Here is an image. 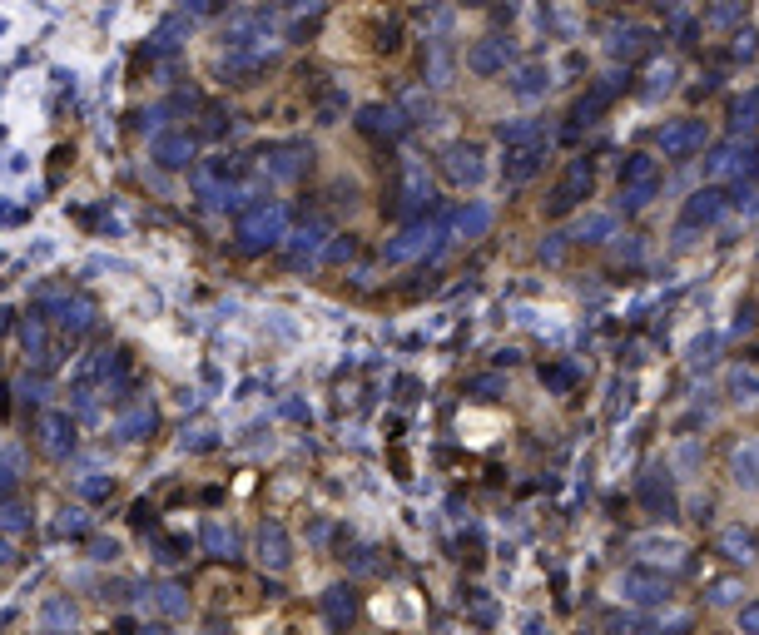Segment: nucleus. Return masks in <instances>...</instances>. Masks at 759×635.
<instances>
[{
    "label": "nucleus",
    "instance_id": "f257e3e1",
    "mask_svg": "<svg viewBox=\"0 0 759 635\" xmlns=\"http://www.w3.org/2000/svg\"><path fill=\"white\" fill-rule=\"evenodd\" d=\"M655 194H660V159L655 154H626V164H621V209L640 214V209H650Z\"/></svg>",
    "mask_w": 759,
    "mask_h": 635
},
{
    "label": "nucleus",
    "instance_id": "f03ea898",
    "mask_svg": "<svg viewBox=\"0 0 759 635\" xmlns=\"http://www.w3.org/2000/svg\"><path fill=\"white\" fill-rule=\"evenodd\" d=\"M655 144H660V154H665V159L690 164L695 154H705V149H710V125H705L700 115H680V120H670V125L655 129Z\"/></svg>",
    "mask_w": 759,
    "mask_h": 635
},
{
    "label": "nucleus",
    "instance_id": "7ed1b4c3",
    "mask_svg": "<svg viewBox=\"0 0 759 635\" xmlns=\"http://www.w3.org/2000/svg\"><path fill=\"white\" fill-rule=\"evenodd\" d=\"M591 184H596V169H591V159H586V154H576V159L566 164V174L556 179L551 199H546V219H566V214H576V209H581V199L591 194Z\"/></svg>",
    "mask_w": 759,
    "mask_h": 635
},
{
    "label": "nucleus",
    "instance_id": "20e7f679",
    "mask_svg": "<svg viewBox=\"0 0 759 635\" xmlns=\"http://www.w3.org/2000/svg\"><path fill=\"white\" fill-rule=\"evenodd\" d=\"M616 591H621V601H635V606H660V601H670V576L655 561H635L621 571Z\"/></svg>",
    "mask_w": 759,
    "mask_h": 635
},
{
    "label": "nucleus",
    "instance_id": "39448f33",
    "mask_svg": "<svg viewBox=\"0 0 759 635\" xmlns=\"http://www.w3.org/2000/svg\"><path fill=\"white\" fill-rule=\"evenodd\" d=\"M635 497H640V507L650 511V516H660V521L680 516V492H675V472H670V462L645 467V477H640Z\"/></svg>",
    "mask_w": 759,
    "mask_h": 635
},
{
    "label": "nucleus",
    "instance_id": "423d86ee",
    "mask_svg": "<svg viewBox=\"0 0 759 635\" xmlns=\"http://www.w3.org/2000/svg\"><path fill=\"white\" fill-rule=\"evenodd\" d=\"M621 90H626V75H606V80H596V85H591V90H586V95L571 105V115H566V129L576 134V129L596 125V120H601V115L616 105V95H621Z\"/></svg>",
    "mask_w": 759,
    "mask_h": 635
},
{
    "label": "nucleus",
    "instance_id": "0eeeda50",
    "mask_svg": "<svg viewBox=\"0 0 759 635\" xmlns=\"http://www.w3.org/2000/svg\"><path fill=\"white\" fill-rule=\"evenodd\" d=\"M442 169H447V179H452V184H462V189H477V184L487 179V149H482L477 139L447 144V154H442Z\"/></svg>",
    "mask_w": 759,
    "mask_h": 635
},
{
    "label": "nucleus",
    "instance_id": "6e6552de",
    "mask_svg": "<svg viewBox=\"0 0 759 635\" xmlns=\"http://www.w3.org/2000/svg\"><path fill=\"white\" fill-rule=\"evenodd\" d=\"M725 209H730V194H725L720 184H705V189H695V194L685 199V209H680V234L720 224V219H725Z\"/></svg>",
    "mask_w": 759,
    "mask_h": 635
},
{
    "label": "nucleus",
    "instance_id": "1a4fd4ad",
    "mask_svg": "<svg viewBox=\"0 0 759 635\" xmlns=\"http://www.w3.org/2000/svg\"><path fill=\"white\" fill-rule=\"evenodd\" d=\"M655 50V30L650 25H635V20H616V25H606V55L611 60H626L635 65L640 55H650Z\"/></svg>",
    "mask_w": 759,
    "mask_h": 635
},
{
    "label": "nucleus",
    "instance_id": "9d476101",
    "mask_svg": "<svg viewBox=\"0 0 759 635\" xmlns=\"http://www.w3.org/2000/svg\"><path fill=\"white\" fill-rule=\"evenodd\" d=\"M715 551H720L725 566H745V571H750V566L759 561V531L755 526H745V521H730V526H720Z\"/></svg>",
    "mask_w": 759,
    "mask_h": 635
},
{
    "label": "nucleus",
    "instance_id": "9b49d317",
    "mask_svg": "<svg viewBox=\"0 0 759 635\" xmlns=\"http://www.w3.org/2000/svg\"><path fill=\"white\" fill-rule=\"evenodd\" d=\"M506 65H511V40H506V35H482V40L467 45V70H472L477 80L506 75Z\"/></svg>",
    "mask_w": 759,
    "mask_h": 635
},
{
    "label": "nucleus",
    "instance_id": "f8f14e48",
    "mask_svg": "<svg viewBox=\"0 0 759 635\" xmlns=\"http://www.w3.org/2000/svg\"><path fill=\"white\" fill-rule=\"evenodd\" d=\"M541 164H546V139H536V144H511L502 159V179L506 184H526V179L541 174Z\"/></svg>",
    "mask_w": 759,
    "mask_h": 635
},
{
    "label": "nucleus",
    "instance_id": "ddd939ff",
    "mask_svg": "<svg viewBox=\"0 0 759 635\" xmlns=\"http://www.w3.org/2000/svg\"><path fill=\"white\" fill-rule=\"evenodd\" d=\"M506 90H511L521 105L541 100V95L551 90V65H546V60H526V65H516V70H511V80H506Z\"/></svg>",
    "mask_w": 759,
    "mask_h": 635
},
{
    "label": "nucleus",
    "instance_id": "4468645a",
    "mask_svg": "<svg viewBox=\"0 0 759 635\" xmlns=\"http://www.w3.org/2000/svg\"><path fill=\"white\" fill-rule=\"evenodd\" d=\"M730 482L740 492H759V437H740L730 447Z\"/></svg>",
    "mask_w": 759,
    "mask_h": 635
},
{
    "label": "nucleus",
    "instance_id": "2eb2a0df",
    "mask_svg": "<svg viewBox=\"0 0 759 635\" xmlns=\"http://www.w3.org/2000/svg\"><path fill=\"white\" fill-rule=\"evenodd\" d=\"M427 199H432V184H427V169L417 164V159H402V214H417V209H427Z\"/></svg>",
    "mask_w": 759,
    "mask_h": 635
},
{
    "label": "nucleus",
    "instance_id": "dca6fc26",
    "mask_svg": "<svg viewBox=\"0 0 759 635\" xmlns=\"http://www.w3.org/2000/svg\"><path fill=\"white\" fill-rule=\"evenodd\" d=\"M487 229H492V204H482V199H467L452 214V234L457 239H487Z\"/></svg>",
    "mask_w": 759,
    "mask_h": 635
},
{
    "label": "nucleus",
    "instance_id": "f3484780",
    "mask_svg": "<svg viewBox=\"0 0 759 635\" xmlns=\"http://www.w3.org/2000/svg\"><path fill=\"white\" fill-rule=\"evenodd\" d=\"M665 462H670V472H675L680 482H690V477H700V467H705V442H700V437H680Z\"/></svg>",
    "mask_w": 759,
    "mask_h": 635
},
{
    "label": "nucleus",
    "instance_id": "a211bd4d",
    "mask_svg": "<svg viewBox=\"0 0 759 635\" xmlns=\"http://www.w3.org/2000/svg\"><path fill=\"white\" fill-rule=\"evenodd\" d=\"M631 551L635 556H645V561H685V541H680V536H665V531L635 536Z\"/></svg>",
    "mask_w": 759,
    "mask_h": 635
},
{
    "label": "nucleus",
    "instance_id": "6ab92c4d",
    "mask_svg": "<svg viewBox=\"0 0 759 635\" xmlns=\"http://www.w3.org/2000/svg\"><path fill=\"white\" fill-rule=\"evenodd\" d=\"M576 239H581V244H611V239H616V214H606V209H591V214H581V224H576Z\"/></svg>",
    "mask_w": 759,
    "mask_h": 635
},
{
    "label": "nucleus",
    "instance_id": "aec40b11",
    "mask_svg": "<svg viewBox=\"0 0 759 635\" xmlns=\"http://www.w3.org/2000/svg\"><path fill=\"white\" fill-rule=\"evenodd\" d=\"M452 70H457L452 45H447V40H432V55H427V85L447 90V85H452Z\"/></svg>",
    "mask_w": 759,
    "mask_h": 635
},
{
    "label": "nucleus",
    "instance_id": "412c9836",
    "mask_svg": "<svg viewBox=\"0 0 759 635\" xmlns=\"http://www.w3.org/2000/svg\"><path fill=\"white\" fill-rule=\"evenodd\" d=\"M740 15H745V0H710V5H705V15H700V25L720 35V30H735V25H740Z\"/></svg>",
    "mask_w": 759,
    "mask_h": 635
},
{
    "label": "nucleus",
    "instance_id": "4be33fe9",
    "mask_svg": "<svg viewBox=\"0 0 759 635\" xmlns=\"http://www.w3.org/2000/svg\"><path fill=\"white\" fill-rule=\"evenodd\" d=\"M725 392H730L735 402H759V368L755 363H735L730 378H725Z\"/></svg>",
    "mask_w": 759,
    "mask_h": 635
},
{
    "label": "nucleus",
    "instance_id": "5701e85b",
    "mask_svg": "<svg viewBox=\"0 0 759 635\" xmlns=\"http://www.w3.org/2000/svg\"><path fill=\"white\" fill-rule=\"evenodd\" d=\"M497 139H502L506 149H511V144H536V139H546V125H541V120H502V125H497Z\"/></svg>",
    "mask_w": 759,
    "mask_h": 635
},
{
    "label": "nucleus",
    "instance_id": "b1692460",
    "mask_svg": "<svg viewBox=\"0 0 759 635\" xmlns=\"http://www.w3.org/2000/svg\"><path fill=\"white\" fill-rule=\"evenodd\" d=\"M730 129H735V134H755L759 129V85L730 105Z\"/></svg>",
    "mask_w": 759,
    "mask_h": 635
},
{
    "label": "nucleus",
    "instance_id": "393cba45",
    "mask_svg": "<svg viewBox=\"0 0 759 635\" xmlns=\"http://www.w3.org/2000/svg\"><path fill=\"white\" fill-rule=\"evenodd\" d=\"M730 60H740V65L759 60V30H755V25H740V30H730Z\"/></svg>",
    "mask_w": 759,
    "mask_h": 635
},
{
    "label": "nucleus",
    "instance_id": "a878e982",
    "mask_svg": "<svg viewBox=\"0 0 759 635\" xmlns=\"http://www.w3.org/2000/svg\"><path fill=\"white\" fill-rule=\"evenodd\" d=\"M705 596H710V606H740L745 586H740L735 576H720V581H710V586H705Z\"/></svg>",
    "mask_w": 759,
    "mask_h": 635
},
{
    "label": "nucleus",
    "instance_id": "bb28decb",
    "mask_svg": "<svg viewBox=\"0 0 759 635\" xmlns=\"http://www.w3.org/2000/svg\"><path fill=\"white\" fill-rule=\"evenodd\" d=\"M665 90H675V65H670V60H665V65L655 60V65H650V85H645V95H665Z\"/></svg>",
    "mask_w": 759,
    "mask_h": 635
},
{
    "label": "nucleus",
    "instance_id": "cd10ccee",
    "mask_svg": "<svg viewBox=\"0 0 759 635\" xmlns=\"http://www.w3.org/2000/svg\"><path fill=\"white\" fill-rule=\"evenodd\" d=\"M730 209H740V214H759V189L750 184L745 189V179L735 184V194H730Z\"/></svg>",
    "mask_w": 759,
    "mask_h": 635
},
{
    "label": "nucleus",
    "instance_id": "c85d7f7f",
    "mask_svg": "<svg viewBox=\"0 0 759 635\" xmlns=\"http://www.w3.org/2000/svg\"><path fill=\"white\" fill-rule=\"evenodd\" d=\"M402 110H407L412 120H427V115H432V100H427V90H407V95H402Z\"/></svg>",
    "mask_w": 759,
    "mask_h": 635
},
{
    "label": "nucleus",
    "instance_id": "c756f323",
    "mask_svg": "<svg viewBox=\"0 0 759 635\" xmlns=\"http://www.w3.org/2000/svg\"><path fill=\"white\" fill-rule=\"evenodd\" d=\"M422 244H427V234H422V229H412V234H402V239L387 249V258H412L417 249H422Z\"/></svg>",
    "mask_w": 759,
    "mask_h": 635
},
{
    "label": "nucleus",
    "instance_id": "7c9ffc66",
    "mask_svg": "<svg viewBox=\"0 0 759 635\" xmlns=\"http://www.w3.org/2000/svg\"><path fill=\"white\" fill-rule=\"evenodd\" d=\"M735 621H740V631L745 635H759V601H740Z\"/></svg>",
    "mask_w": 759,
    "mask_h": 635
},
{
    "label": "nucleus",
    "instance_id": "2f4dec72",
    "mask_svg": "<svg viewBox=\"0 0 759 635\" xmlns=\"http://www.w3.org/2000/svg\"><path fill=\"white\" fill-rule=\"evenodd\" d=\"M715 348H720V338H700V343H695V348H690V368H705V363H710V353H715Z\"/></svg>",
    "mask_w": 759,
    "mask_h": 635
},
{
    "label": "nucleus",
    "instance_id": "473e14b6",
    "mask_svg": "<svg viewBox=\"0 0 759 635\" xmlns=\"http://www.w3.org/2000/svg\"><path fill=\"white\" fill-rule=\"evenodd\" d=\"M561 239H566V234H546V244H541V258H546V263H561V258H566V244H561Z\"/></svg>",
    "mask_w": 759,
    "mask_h": 635
},
{
    "label": "nucleus",
    "instance_id": "72a5a7b5",
    "mask_svg": "<svg viewBox=\"0 0 759 635\" xmlns=\"http://www.w3.org/2000/svg\"><path fill=\"white\" fill-rule=\"evenodd\" d=\"M263 551H268L273 566H283V536H278V531H263Z\"/></svg>",
    "mask_w": 759,
    "mask_h": 635
}]
</instances>
